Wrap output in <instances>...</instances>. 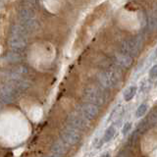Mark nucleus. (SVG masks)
<instances>
[{"mask_svg":"<svg viewBox=\"0 0 157 157\" xmlns=\"http://www.w3.org/2000/svg\"><path fill=\"white\" fill-rule=\"evenodd\" d=\"M100 157H110V154L109 153H104V154H102Z\"/></svg>","mask_w":157,"mask_h":157,"instance_id":"24","label":"nucleus"},{"mask_svg":"<svg viewBox=\"0 0 157 157\" xmlns=\"http://www.w3.org/2000/svg\"><path fill=\"white\" fill-rule=\"evenodd\" d=\"M124 113V107L122 105L117 106L110 115V120H119Z\"/></svg>","mask_w":157,"mask_h":157,"instance_id":"18","label":"nucleus"},{"mask_svg":"<svg viewBox=\"0 0 157 157\" xmlns=\"http://www.w3.org/2000/svg\"><path fill=\"white\" fill-rule=\"evenodd\" d=\"M148 122H149V124L152 125V126H154V125L157 124V111L151 113L149 118H148Z\"/></svg>","mask_w":157,"mask_h":157,"instance_id":"20","label":"nucleus"},{"mask_svg":"<svg viewBox=\"0 0 157 157\" xmlns=\"http://www.w3.org/2000/svg\"><path fill=\"white\" fill-rule=\"evenodd\" d=\"M67 123L69 127H71L78 132L86 131L90 128V121H87L86 118H83L77 112L72 113L67 117Z\"/></svg>","mask_w":157,"mask_h":157,"instance_id":"4","label":"nucleus"},{"mask_svg":"<svg viewBox=\"0 0 157 157\" xmlns=\"http://www.w3.org/2000/svg\"><path fill=\"white\" fill-rule=\"evenodd\" d=\"M23 60V57L21 54H19L16 51H13V52H9L7 55H6V61L9 63H16V64H20Z\"/></svg>","mask_w":157,"mask_h":157,"instance_id":"15","label":"nucleus"},{"mask_svg":"<svg viewBox=\"0 0 157 157\" xmlns=\"http://www.w3.org/2000/svg\"><path fill=\"white\" fill-rule=\"evenodd\" d=\"M10 32H11V36H17L23 37H27L29 33V32L22 24H13L11 28H10Z\"/></svg>","mask_w":157,"mask_h":157,"instance_id":"11","label":"nucleus"},{"mask_svg":"<svg viewBox=\"0 0 157 157\" xmlns=\"http://www.w3.org/2000/svg\"><path fill=\"white\" fill-rule=\"evenodd\" d=\"M148 109V105L146 103H142L139 107H137L136 112V118H141L146 114V111Z\"/></svg>","mask_w":157,"mask_h":157,"instance_id":"19","label":"nucleus"},{"mask_svg":"<svg viewBox=\"0 0 157 157\" xmlns=\"http://www.w3.org/2000/svg\"><path fill=\"white\" fill-rule=\"evenodd\" d=\"M154 57H157V48H156V51H155V56Z\"/></svg>","mask_w":157,"mask_h":157,"instance_id":"27","label":"nucleus"},{"mask_svg":"<svg viewBox=\"0 0 157 157\" xmlns=\"http://www.w3.org/2000/svg\"><path fill=\"white\" fill-rule=\"evenodd\" d=\"M77 113L82 115L83 118H86L87 121L93 120L97 117L98 113H99V108L96 105H93L91 103L85 102L78 106Z\"/></svg>","mask_w":157,"mask_h":157,"instance_id":"6","label":"nucleus"},{"mask_svg":"<svg viewBox=\"0 0 157 157\" xmlns=\"http://www.w3.org/2000/svg\"><path fill=\"white\" fill-rule=\"evenodd\" d=\"M117 157H129V155H128V153L126 151H121L119 154H118Z\"/></svg>","mask_w":157,"mask_h":157,"instance_id":"23","label":"nucleus"},{"mask_svg":"<svg viewBox=\"0 0 157 157\" xmlns=\"http://www.w3.org/2000/svg\"><path fill=\"white\" fill-rule=\"evenodd\" d=\"M22 25H23L25 28H26V29H27L29 33L36 31V29L39 28L38 22L36 21V20H33V19L28 20V21H25V22H22Z\"/></svg>","mask_w":157,"mask_h":157,"instance_id":"14","label":"nucleus"},{"mask_svg":"<svg viewBox=\"0 0 157 157\" xmlns=\"http://www.w3.org/2000/svg\"><path fill=\"white\" fill-rule=\"evenodd\" d=\"M149 78H150V80H156V78H157V65H154L150 69Z\"/></svg>","mask_w":157,"mask_h":157,"instance_id":"21","label":"nucleus"},{"mask_svg":"<svg viewBox=\"0 0 157 157\" xmlns=\"http://www.w3.org/2000/svg\"><path fill=\"white\" fill-rule=\"evenodd\" d=\"M97 81L103 88H115L120 86L122 75L119 71L105 70L98 73Z\"/></svg>","mask_w":157,"mask_h":157,"instance_id":"1","label":"nucleus"},{"mask_svg":"<svg viewBox=\"0 0 157 157\" xmlns=\"http://www.w3.org/2000/svg\"><path fill=\"white\" fill-rule=\"evenodd\" d=\"M68 145L66 144H64L62 140H57L51 146V150L53 152V154H56L58 156L62 157L64 154H66L67 152Z\"/></svg>","mask_w":157,"mask_h":157,"instance_id":"10","label":"nucleus"},{"mask_svg":"<svg viewBox=\"0 0 157 157\" xmlns=\"http://www.w3.org/2000/svg\"><path fill=\"white\" fill-rule=\"evenodd\" d=\"M10 69H11L14 73H16L17 75H19L20 77H22V78L24 76H26L27 74L29 73V68L26 65H24V64H21V63L11 67Z\"/></svg>","mask_w":157,"mask_h":157,"instance_id":"13","label":"nucleus"},{"mask_svg":"<svg viewBox=\"0 0 157 157\" xmlns=\"http://www.w3.org/2000/svg\"><path fill=\"white\" fill-rule=\"evenodd\" d=\"M1 109H2V104H1V102H0V111H1Z\"/></svg>","mask_w":157,"mask_h":157,"instance_id":"26","label":"nucleus"},{"mask_svg":"<svg viewBox=\"0 0 157 157\" xmlns=\"http://www.w3.org/2000/svg\"><path fill=\"white\" fill-rule=\"evenodd\" d=\"M141 45H142V40L139 36L126 39V40H124L121 43V53L126 54V55L130 57L136 56L139 54Z\"/></svg>","mask_w":157,"mask_h":157,"instance_id":"3","label":"nucleus"},{"mask_svg":"<svg viewBox=\"0 0 157 157\" xmlns=\"http://www.w3.org/2000/svg\"><path fill=\"white\" fill-rule=\"evenodd\" d=\"M48 157H60V156H58V155H56V154H52V155L48 156Z\"/></svg>","mask_w":157,"mask_h":157,"instance_id":"25","label":"nucleus"},{"mask_svg":"<svg viewBox=\"0 0 157 157\" xmlns=\"http://www.w3.org/2000/svg\"><path fill=\"white\" fill-rule=\"evenodd\" d=\"M112 60L116 66L123 68V69L129 68L132 64V58L126 55V54H123V53L115 54V55L112 57Z\"/></svg>","mask_w":157,"mask_h":157,"instance_id":"9","label":"nucleus"},{"mask_svg":"<svg viewBox=\"0 0 157 157\" xmlns=\"http://www.w3.org/2000/svg\"><path fill=\"white\" fill-rule=\"evenodd\" d=\"M8 44H9V46L13 49V50L18 52V51L24 50V49L27 47L28 40H27V37L11 36V37L8 39Z\"/></svg>","mask_w":157,"mask_h":157,"instance_id":"8","label":"nucleus"},{"mask_svg":"<svg viewBox=\"0 0 157 157\" xmlns=\"http://www.w3.org/2000/svg\"><path fill=\"white\" fill-rule=\"evenodd\" d=\"M33 17H34V12L29 7H23L19 10V18L21 20V22L32 20L33 19Z\"/></svg>","mask_w":157,"mask_h":157,"instance_id":"12","label":"nucleus"},{"mask_svg":"<svg viewBox=\"0 0 157 157\" xmlns=\"http://www.w3.org/2000/svg\"><path fill=\"white\" fill-rule=\"evenodd\" d=\"M60 136H61V140L67 145L77 144L78 142L81 140V137H82L80 132L73 129V128L69 126H67L65 129L61 132Z\"/></svg>","mask_w":157,"mask_h":157,"instance_id":"5","label":"nucleus"},{"mask_svg":"<svg viewBox=\"0 0 157 157\" xmlns=\"http://www.w3.org/2000/svg\"><path fill=\"white\" fill-rule=\"evenodd\" d=\"M83 98L86 102L91 103L93 105L101 106L104 105L107 101V94L103 88L95 86H88L83 90Z\"/></svg>","mask_w":157,"mask_h":157,"instance_id":"2","label":"nucleus"},{"mask_svg":"<svg viewBox=\"0 0 157 157\" xmlns=\"http://www.w3.org/2000/svg\"><path fill=\"white\" fill-rule=\"evenodd\" d=\"M136 90H137V88H136V86H132L130 87H128L127 90L124 93L125 101H131L132 98L135 97V95L136 94Z\"/></svg>","mask_w":157,"mask_h":157,"instance_id":"16","label":"nucleus"},{"mask_svg":"<svg viewBox=\"0 0 157 157\" xmlns=\"http://www.w3.org/2000/svg\"><path fill=\"white\" fill-rule=\"evenodd\" d=\"M132 124L131 122H128V123H126V124L123 126V129H122V134L123 135H127L128 132H129L130 131H131V129H132Z\"/></svg>","mask_w":157,"mask_h":157,"instance_id":"22","label":"nucleus"},{"mask_svg":"<svg viewBox=\"0 0 157 157\" xmlns=\"http://www.w3.org/2000/svg\"><path fill=\"white\" fill-rule=\"evenodd\" d=\"M116 134V130H115V128L113 127V126H110V127H108L105 132H104V136H103V141L104 142H108V141H110L113 137H114Z\"/></svg>","mask_w":157,"mask_h":157,"instance_id":"17","label":"nucleus"},{"mask_svg":"<svg viewBox=\"0 0 157 157\" xmlns=\"http://www.w3.org/2000/svg\"><path fill=\"white\" fill-rule=\"evenodd\" d=\"M18 97V92L6 82H0V101L12 103Z\"/></svg>","mask_w":157,"mask_h":157,"instance_id":"7","label":"nucleus"}]
</instances>
